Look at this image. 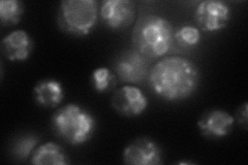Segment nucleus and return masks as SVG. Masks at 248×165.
Returning <instances> with one entry per match:
<instances>
[{
	"mask_svg": "<svg viewBox=\"0 0 248 165\" xmlns=\"http://www.w3.org/2000/svg\"><path fill=\"white\" fill-rule=\"evenodd\" d=\"M123 160L133 165H156L161 163V150L153 140L142 137L134 140L123 152Z\"/></svg>",
	"mask_w": 248,
	"mask_h": 165,
	"instance_id": "1a4fd4ad",
	"label": "nucleus"
},
{
	"mask_svg": "<svg viewBox=\"0 0 248 165\" xmlns=\"http://www.w3.org/2000/svg\"><path fill=\"white\" fill-rule=\"evenodd\" d=\"M174 41V29L170 23L157 15H144L134 28L133 42L138 52L148 59L166 55Z\"/></svg>",
	"mask_w": 248,
	"mask_h": 165,
	"instance_id": "f03ea898",
	"label": "nucleus"
},
{
	"mask_svg": "<svg viewBox=\"0 0 248 165\" xmlns=\"http://www.w3.org/2000/svg\"><path fill=\"white\" fill-rule=\"evenodd\" d=\"M136 4L130 0H105L100 4V17L111 29L127 28L135 20Z\"/></svg>",
	"mask_w": 248,
	"mask_h": 165,
	"instance_id": "0eeeda50",
	"label": "nucleus"
},
{
	"mask_svg": "<svg viewBox=\"0 0 248 165\" xmlns=\"http://www.w3.org/2000/svg\"><path fill=\"white\" fill-rule=\"evenodd\" d=\"M92 82L96 91L105 92L116 85V76L108 68L99 67L93 72Z\"/></svg>",
	"mask_w": 248,
	"mask_h": 165,
	"instance_id": "f3484780",
	"label": "nucleus"
},
{
	"mask_svg": "<svg viewBox=\"0 0 248 165\" xmlns=\"http://www.w3.org/2000/svg\"><path fill=\"white\" fill-rule=\"evenodd\" d=\"M155 94L169 101L182 100L198 89L200 72L192 61L182 57H167L158 61L149 74Z\"/></svg>",
	"mask_w": 248,
	"mask_h": 165,
	"instance_id": "f257e3e1",
	"label": "nucleus"
},
{
	"mask_svg": "<svg viewBox=\"0 0 248 165\" xmlns=\"http://www.w3.org/2000/svg\"><path fill=\"white\" fill-rule=\"evenodd\" d=\"M33 42L24 30H16L6 35L1 43L4 56L11 61H25L30 56Z\"/></svg>",
	"mask_w": 248,
	"mask_h": 165,
	"instance_id": "9b49d317",
	"label": "nucleus"
},
{
	"mask_svg": "<svg viewBox=\"0 0 248 165\" xmlns=\"http://www.w3.org/2000/svg\"><path fill=\"white\" fill-rule=\"evenodd\" d=\"M97 18L98 3L95 0H65L60 3L59 25L73 35H88L94 28Z\"/></svg>",
	"mask_w": 248,
	"mask_h": 165,
	"instance_id": "20e7f679",
	"label": "nucleus"
},
{
	"mask_svg": "<svg viewBox=\"0 0 248 165\" xmlns=\"http://www.w3.org/2000/svg\"><path fill=\"white\" fill-rule=\"evenodd\" d=\"M31 163L36 165H64L69 160L65 152L55 143H46L33 152Z\"/></svg>",
	"mask_w": 248,
	"mask_h": 165,
	"instance_id": "ddd939ff",
	"label": "nucleus"
},
{
	"mask_svg": "<svg viewBox=\"0 0 248 165\" xmlns=\"http://www.w3.org/2000/svg\"><path fill=\"white\" fill-rule=\"evenodd\" d=\"M33 91L37 104L45 107H55L63 99V89L55 80L38 82Z\"/></svg>",
	"mask_w": 248,
	"mask_h": 165,
	"instance_id": "f8f14e48",
	"label": "nucleus"
},
{
	"mask_svg": "<svg viewBox=\"0 0 248 165\" xmlns=\"http://www.w3.org/2000/svg\"><path fill=\"white\" fill-rule=\"evenodd\" d=\"M38 143V138L35 135H23L14 143L12 148L13 155L18 160H26L28 157L33 152L36 145Z\"/></svg>",
	"mask_w": 248,
	"mask_h": 165,
	"instance_id": "2eb2a0df",
	"label": "nucleus"
},
{
	"mask_svg": "<svg viewBox=\"0 0 248 165\" xmlns=\"http://www.w3.org/2000/svg\"><path fill=\"white\" fill-rule=\"evenodd\" d=\"M112 105L121 116L136 117L145 112L148 100L139 88L126 85L116 90L112 98Z\"/></svg>",
	"mask_w": 248,
	"mask_h": 165,
	"instance_id": "6e6552de",
	"label": "nucleus"
},
{
	"mask_svg": "<svg viewBox=\"0 0 248 165\" xmlns=\"http://www.w3.org/2000/svg\"><path fill=\"white\" fill-rule=\"evenodd\" d=\"M231 18V11L228 4L218 0L202 1L195 11L197 24L207 32H214L223 29Z\"/></svg>",
	"mask_w": 248,
	"mask_h": 165,
	"instance_id": "423d86ee",
	"label": "nucleus"
},
{
	"mask_svg": "<svg viewBox=\"0 0 248 165\" xmlns=\"http://www.w3.org/2000/svg\"><path fill=\"white\" fill-rule=\"evenodd\" d=\"M149 64L148 58L137 50H131L116 59L114 69L122 82L139 84L149 75Z\"/></svg>",
	"mask_w": 248,
	"mask_h": 165,
	"instance_id": "39448f33",
	"label": "nucleus"
},
{
	"mask_svg": "<svg viewBox=\"0 0 248 165\" xmlns=\"http://www.w3.org/2000/svg\"><path fill=\"white\" fill-rule=\"evenodd\" d=\"M174 38L177 44L183 48H192L200 44L201 32L195 26L185 25L176 31Z\"/></svg>",
	"mask_w": 248,
	"mask_h": 165,
	"instance_id": "dca6fc26",
	"label": "nucleus"
},
{
	"mask_svg": "<svg viewBox=\"0 0 248 165\" xmlns=\"http://www.w3.org/2000/svg\"><path fill=\"white\" fill-rule=\"evenodd\" d=\"M54 130L66 143L79 146L90 139L95 128L94 118L78 105H67L54 114Z\"/></svg>",
	"mask_w": 248,
	"mask_h": 165,
	"instance_id": "7ed1b4c3",
	"label": "nucleus"
},
{
	"mask_svg": "<svg viewBox=\"0 0 248 165\" xmlns=\"http://www.w3.org/2000/svg\"><path fill=\"white\" fill-rule=\"evenodd\" d=\"M238 121L246 127L247 125V104H244L243 106L240 107L238 113Z\"/></svg>",
	"mask_w": 248,
	"mask_h": 165,
	"instance_id": "a211bd4d",
	"label": "nucleus"
},
{
	"mask_svg": "<svg viewBox=\"0 0 248 165\" xmlns=\"http://www.w3.org/2000/svg\"><path fill=\"white\" fill-rule=\"evenodd\" d=\"M234 118L221 109H214L201 118L198 125L207 137L219 138L228 135L234 125Z\"/></svg>",
	"mask_w": 248,
	"mask_h": 165,
	"instance_id": "9d476101",
	"label": "nucleus"
},
{
	"mask_svg": "<svg viewBox=\"0 0 248 165\" xmlns=\"http://www.w3.org/2000/svg\"><path fill=\"white\" fill-rule=\"evenodd\" d=\"M23 13L24 5L18 0H2L0 2V20L5 26L18 24Z\"/></svg>",
	"mask_w": 248,
	"mask_h": 165,
	"instance_id": "4468645a",
	"label": "nucleus"
}]
</instances>
